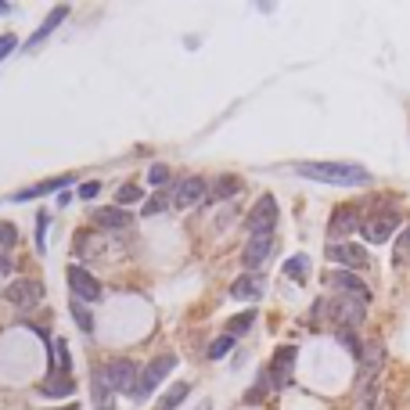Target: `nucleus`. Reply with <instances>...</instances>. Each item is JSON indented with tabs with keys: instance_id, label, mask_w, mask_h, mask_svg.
I'll list each match as a JSON object with an SVG mask.
<instances>
[{
	"instance_id": "f257e3e1",
	"label": "nucleus",
	"mask_w": 410,
	"mask_h": 410,
	"mask_svg": "<svg viewBox=\"0 0 410 410\" xmlns=\"http://www.w3.org/2000/svg\"><path fill=\"white\" fill-rule=\"evenodd\" d=\"M295 173L317 184H335V187H367L374 177L356 162H295Z\"/></svg>"
},
{
	"instance_id": "f03ea898",
	"label": "nucleus",
	"mask_w": 410,
	"mask_h": 410,
	"mask_svg": "<svg viewBox=\"0 0 410 410\" xmlns=\"http://www.w3.org/2000/svg\"><path fill=\"white\" fill-rule=\"evenodd\" d=\"M360 371H356V393L363 400V407L371 403V393H378V374L385 367V345L381 342H367L363 353H360Z\"/></svg>"
},
{
	"instance_id": "7ed1b4c3",
	"label": "nucleus",
	"mask_w": 410,
	"mask_h": 410,
	"mask_svg": "<svg viewBox=\"0 0 410 410\" xmlns=\"http://www.w3.org/2000/svg\"><path fill=\"white\" fill-rule=\"evenodd\" d=\"M400 227H403V216L396 209H378V212L360 220V234H363V242H371V245H385Z\"/></svg>"
},
{
	"instance_id": "20e7f679",
	"label": "nucleus",
	"mask_w": 410,
	"mask_h": 410,
	"mask_svg": "<svg viewBox=\"0 0 410 410\" xmlns=\"http://www.w3.org/2000/svg\"><path fill=\"white\" fill-rule=\"evenodd\" d=\"M104 378H108V385L116 388V393H126L129 400H134V393H137V363L134 360H126V356H116V360H108L104 367Z\"/></svg>"
},
{
	"instance_id": "39448f33",
	"label": "nucleus",
	"mask_w": 410,
	"mask_h": 410,
	"mask_svg": "<svg viewBox=\"0 0 410 410\" xmlns=\"http://www.w3.org/2000/svg\"><path fill=\"white\" fill-rule=\"evenodd\" d=\"M324 285H328L331 292H338L342 299H356V302H363V306L371 302V288L349 270H328L324 274Z\"/></svg>"
},
{
	"instance_id": "423d86ee",
	"label": "nucleus",
	"mask_w": 410,
	"mask_h": 410,
	"mask_svg": "<svg viewBox=\"0 0 410 410\" xmlns=\"http://www.w3.org/2000/svg\"><path fill=\"white\" fill-rule=\"evenodd\" d=\"M177 367V356L173 353H162V356H155L148 367H144V374H141V381H137V393H134V400H148L155 388L162 385V378Z\"/></svg>"
},
{
	"instance_id": "0eeeda50",
	"label": "nucleus",
	"mask_w": 410,
	"mask_h": 410,
	"mask_svg": "<svg viewBox=\"0 0 410 410\" xmlns=\"http://www.w3.org/2000/svg\"><path fill=\"white\" fill-rule=\"evenodd\" d=\"M245 227H249L252 237H259V234H274V227H277V202H274V194H263V198L252 205Z\"/></svg>"
},
{
	"instance_id": "6e6552de",
	"label": "nucleus",
	"mask_w": 410,
	"mask_h": 410,
	"mask_svg": "<svg viewBox=\"0 0 410 410\" xmlns=\"http://www.w3.org/2000/svg\"><path fill=\"white\" fill-rule=\"evenodd\" d=\"M328 259H331V263H338V267H345L349 274L371 267V255H367V249H360V245H353V242L331 245V249H328Z\"/></svg>"
},
{
	"instance_id": "1a4fd4ad",
	"label": "nucleus",
	"mask_w": 410,
	"mask_h": 410,
	"mask_svg": "<svg viewBox=\"0 0 410 410\" xmlns=\"http://www.w3.org/2000/svg\"><path fill=\"white\" fill-rule=\"evenodd\" d=\"M295 356H299V349L295 345H281V349L274 353V363H270V388H285V385H292V363H295Z\"/></svg>"
},
{
	"instance_id": "9d476101",
	"label": "nucleus",
	"mask_w": 410,
	"mask_h": 410,
	"mask_svg": "<svg viewBox=\"0 0 410 410\" xmlns=\"http://www.w3.org/2000/svg\"><path fill=\"white\" fill-rule=\"evenodd\" d=\"M360 227V212H356V205H338L335 212H331V223H328V237L338 245L345 234H353Z\"/></svg>"
},
{
	"instance_id": "9b49d317",
	"label": "nucleus",
	"mask_w": 410,
	"mask_h": 410,
	"mask_svg": "<svg viewBox=\"0 0 410 410\" xmlns=\"http://www.w3.org/2000/svg\"><path fill=\"white\" fill-rule=\"evenodd\" d=\"M205 180L202 177H184L180 184H177V191H173V205L177 209H191V205H198L202 198H205Z\"/></svg>"
},
{
	"instance_id": "f8f14e48",
	"label": "nucleus",
	"mask_w": 410,
	"mask_h": 410,
	"mask_svg": "<svg viewBox=\"0 0 410 410\" xmlns=\"http://www.w3.org/2000/svg\"><path fill=\"white\" fill-rule=\"evenodd\" d=\"M270 255H274V234H259V237H249V245L242 252V263L249 270H255V267H263Z\"/></svg>"
},
{
	"instance_id": "ddd939ff",
	"label": "nucleus",
	"mask_w": 410,
	"mask_h": 410,
	"mask_svg": "<svg viewBox=\"0 0 410 410\" xmlns=\"http://www.w3.org/2000/svg\"><path fill=\"white\" fill-rule=\"evenodd\" d=\"M69 288L76 292V299H83V302H97L101 299V285L86 274L83 267H69Z\"/></svg>"
},
{
	"instance_id": "4468645a",
	"label": "nucleus",
	"mask_w": 410,
	"mask_h": 410,
	"mask_svg": "<svg viewBox=\"0 0 410 410\" xmlns=\"http://www.w3.org/2000/svg\"><path fill=\"white\" fill-rule=\"evenodd\" d=\"M263 277L259 274H245V277H237L234 285H230V299H242V302H259L263 299Z\"/></svg>"
},
{
	"instance_id": "2eb2a0df",
	"label": "nucleus",
	"mask_w": 410,
	"mask_h": 410,
	"mask_svg": "<svg viewBox=\"0 0 410 410\" xmlns=\"http://www.w3.org/2000/svg\"><path fill=\"white\" fill-rule=\"evenodd\" d=\"M90 400L97 410H116V396H112V385H108L104 371L101 367H94L90 371Z\"/></svg>"
},
{
	"instance_id": "dca6fc26",
	"label": "nucleus",
	"mask_w": 410,
	"mask_h": 410,
	"mask_svg": "<svg viewBox=\"0 0 410 410\" xmlns=\"http://www.w3.org/2000/svg\"><path fill=\"white\" fill-rule=\"evenodd\" d=\"M40 295H43V288L36 285V281H15V285L4 292V299L8 302H18V306H36Z\"/></svg>"
},
{
	"instance_id": "f3484780",
	"label": "nucleus",
	"mask_w": 410,
	"mask_h": 410,
	"mask_svg": "<svg viewBox=\"0 0 410 410\" xmlns=\"http://www.w3.org/2000/svg\"><path fill=\"white\" fill-rule=\"evenodd\" d=\"M69 184H72V177H69V173H61V177H54V180H43V184H36V187H22V191H15L11 202H29V198L51 194V191H58V187H69Z\"/></svg>"
},
{
	"instance_id": "a211bd4d",
	"label": "nucleus",
	"mask_w": 410,
	"mask_h": 410,
	"mask_svg": "<svg viewBox=\"0 0 410 410\" xmlns=\"http://www.w3.org/2000/svg\"><path fill=\"white\" fill-rule=\"evenodd\" d=\"M65 15H69V4H58V8H54V11L47 15V22H43V26H40V29H36V33H33V36L26 40V51L40 47V43L47 40V36H51V33H54V29L61 26V22H65Z\"/></svg>"
},
{
	"instance_id": "6ab92c4d",
	"label": "nucleus",
	"mask_w": 410,
	"mask_h": 410,
	"mask_svg": "<svg viewBox=\"0 0 410 410\" xmlns=\"http://www.w3.org/2000/svg\"><path fill=\"white\" fill-rule=\"evenodd\" d=\"M69 393H76V381L69 374H61V371L58 374L51 371V378L40 385V396H51V400H61V396H69Z\"/></svg>"
},
{
	"instance_id": "aec40b11",
	"label": "nucleus",
	"mask_w": 410,
	"mask_h": 410,
	"mask_svg": "<svg viewBox=\"0 0 410 410\" xmlns=\"http://www.w3.org/2000/svg\"><path fill=\"white\" fill-rule=\"evenodd\" d=\"M310 267H313V263H310V255H302V252H299V255L285 259V277H288V281H299V285H302V281L310 277Z\"/></svg>"
},
{
	"instance_id": "412c9836",
	"label": "nucleus",
	"mask_w": 410,
	"mask_h": 410,
	"mask_svg": "<svg viewBox=\"0 0 410 410\" xmlns=\"http://www.w3.org/2000/svg\"><path fill=\"white\" fill-rule=\"evenodd\" d=\"M94 220H97V227H116V230H119V227H126L129 220H134V216L108 205V209H97V212H94Z\"/></svg>"
},
{
	"instance_id": "4be33fe9",
	"label": "nucleus",
	"mask_w": 410,
	"mask_h": 410,
	"mask_svg": "<svg viewBox=\"0 0 410 410\" xmlns=\"http://www.w3.org/2000/svg\"><path fill=\"white\" fill-rule=\"evenodd\" d=\"M187 393H191V385H187V381H177V385H173L169 393L155 403V410H177V407L187 400Z\"/></svg>"
},
{
	"instance_id": "5701e85b",
	"label": "nucleus",
	"mask_w": 410,
	"mask_h": 410,
	"mask_svg": "<svg viewBox=\"0 0 410 410\" xmlns=\"http://www.w3.org/2000/svg\"><path fill=\"white\" fill-rule=\"evenodd\" d=\"M252 324H255V310H245V313H237V317L227 320V335L237 338V335H245V331L252 328Z\"/></svg>"
},
{
	"instance_id": "b1692460",
	"label": "nucleus",
	"mask_w": 410,
	"mask_h": 410,
	"mask_svg": "<svg viewBox=\"0 0 410 410\" xmlns=\"http://www.w3.org/2000/svg\"><path fill=\"white\" fill-rule=\"evenodd\" d=\"M97 252H101L97 234H76V255H97Z\"/></svg>"
},
{
	"instance_id": "393cba45",
	"label": "nucleus",
	"mask_w": 410,
	"mask_h": 410,
	"mask_svg": "<svg viewBox=\"0 0 410 410\" xmlns=\"http://www.w3.org/2000/svg\"><path fill=\"white\" fill-rule=\"evenodd\" d=\"M242 191V180L237 177H220L216 180V191H212V198H230V194Z\"/></svg>"
},
{
	"instance_id": "a878e982",
	"label": "nucleus",
	"mask_w": 410,
	"mask_h": 410,
	"mask_svg": "<svg viewBox=\"0 0 410 410\" xmlns=\"http://www.w3.org/2000/svg\"><path fill=\"white\" fill-rule=\"evenodd\" d=\"M141 198H144V191H141L137 184H123V187H119V194H116V202H119V205H129V202H141Z\"/></svg>"
},
{
	"instance_id": "bb28decb",
	"label": "nucleus",
	"mask_w": 410,
	"mask_h": 410,
	"mask_svg": "<svg viewBox=\"0 0 410 410\" xmlns=\"http://www.w3.org/2000/svg\"><path fill=\"white\" fill-rule=\"evenodd\" d=\"M230 349H234V338H230V335H220V338L209 345V360H220V356H227Z\"/></svg>"
},
{
	"instance_id": "cd10ccee",
	"label": "nucleus",
	"mask_w": 410,
	"mask_h": 410,
	"mask_svg": "<svg viewBox=\"0 0 410 410\" xmlns=\"http://www.w3.org/2000/svg\"><path fill=\"white\" fill-rule=\"evenodd\" d=\"M393 259H396V267H403L407 259H410V227L403 230V237L396 242V255H393Z\"/></svg>"
},
{
	"instance_id": "c85d7f7f",
	"label": "nucleus",
	"mask_w": 410,
	"mask_h": 410,
	"mask_svg": "<svg viewBox=\"0 0 410 410\" xmlns=\"http://www.w3.org/2000/svg\"><path fill=\"white\" fill-rule=\"evenodd\" d=\"M72 317H76V324H79V328H83L86 335H90V331H94V320H90V313H86V310L79 306V302H76V306H72Z\"/></svg>"
},
{
	"instance_id": "c756f323",
	"label": "nucleus",
	"mask_w": 410,
	"mask_h": 410,
	"mask_svg": "<svg viewBox=\"0 0 410 410\" xmlns=\"http://www.w3.org/2000/svg\"><path fill=\"white\" fill-rule=\"evenodd\" d=\"M18 242V230L11 227V223H4V220H0V245H4V249H11Z\"/></svg>"
},
{
	"instance_id": "7c9ffc66",
	"label": "nucleus",
	"mask_w": 410,
	"mask_h": 410,
	"mask_svg": "<svg viewBox=\"0 0 410 410\" xmlns=\"http://www.w3.org/2000/svg\"><path fill=\"white\" fill-rule=\"evenodd\" d=\"M166 180H169V169H166V166H151V169H148V184L159 187V184H166Z\"/></svg>"
},
{
	"instance_id": "2f4dec72",
	"label": "nucleus",
	"mask_w": 410,
	"mask_h": 410,
	"mask_svg": "<svg viewBox=\"0 0 410 410\" xmlns=\"http://www.w3.org/2000/svg\"><path fill=\"white\" fill-rule=\"evenodd\" d=\"M47 223H51V216L40 212V216H36V245H40V249H43V234H47Z\"/></svg>"
},
{
	"instance_id": "473e14b6",
	"label": "nucleus",
	"mask_w": 410,
	"mask_h": 410,
	"mask_svg": "<svg viewBox=\"0 0 410 410\" xmlns=\"http://www.w3.org/2000/svg\"><path fill=\"white\" fill-rule=\"evenodd\" d=\"M97 194H101V184H97V180H86V184L79 187V198H86V202L97 198Z\"/></svg>"
},
{
	"instance_id": "72a5a7b5",
	"label": "nucleus",
	"mask_w": 410,
	"mask_h": 410,
	"mask_svg": "<svg viewBox=\"0 0 410 410\" xmlns=\"http://www.w3.org/2000/svg\"><path fill=\"white\" fill-rule=\"evenodd\" d=\"M15 43H18V40H15L11 33H4V36H0V61H4V58L15 51Z\"/></svg>"
},
{
	"instance_id": "f704fd0d",
	"label": "nucleus",
	"mask_w": 410,
	"mask_h": 410,
	"mask_svg": "<svg viewBox=\"0 0 410 410\" xmlns=\"http://www.w3.org/2000/svg\"><path fill=\"white\" fill-rule=\"evenodd\" d=\"M166 205H169V198H151V202H148L141 212H144V216H155V212H162Z\"/></svg>"
},
{
	"instance_id": "c9c22d12",
	"label": "nucleus",
	"mask_w": 410,
	"mask_h": 410,
	"mask_svg": "<svg viewBox=\"0 0 410 410\" xmlns=\"http://www.w3.org/2000/svg\"><path fill=\"white\" fill-rule=\"evenodd\" d=\"M198 410H212V403H209V400H202V403H198Z\"/></svg>"
},
{
	"instance_id": "e433bc0d",
	"label": "nucleus",
	"mask_w": 410,
	"mask_h": 410,
	"mask_svg": "<svg viewBox=\"0 0 410 410\" xmlns=\"http://www.w3.org/2000/svg\"><path fill=\"white\" fill-rule=\"evenodd\" d=\"M0 274H8V259H0Z\"/></svg>"
},
{
	"instance_id": "4c0bfd02",
	"label": "nucleus",
	"mask_w": 410,
	"mask_h": 410,
	"mask_svg": "<svg viewBox=\"0 0 410 410\" xmlns=\"http://www.w3.org/2000/svg\"><path fill=\"white\" fill-rule=\"evenodd\" d=\"M0 15H8V4H4V0H0Z\"/></svg>"
},
{
	"instance_id": "58836bf2",
	"label": "nucleus",
	"mask_w": 410,
	"mask_h": 410,
	"mask_svg": "<svg viewBox=\"0 0 410 410\" xmlns=\"http://www.w3.org/2000/svg\"><path fill=\"white\" fill-rule=\"evenodd\" d=\"M61 410H79V407H76V403H69V407H61Z\"/></svg>"
}]
</instances>
